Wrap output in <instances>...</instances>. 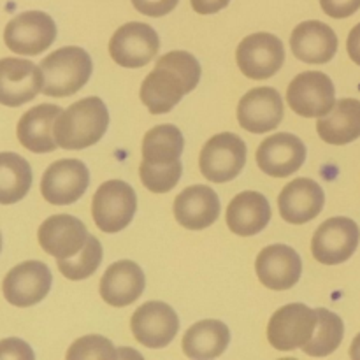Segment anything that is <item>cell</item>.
Returning a JSON list of instances; mask_svg holds the SVG:
<instances>
[{"mask_svg": "<svg viewBox=\"0 0 360 360\" xmlns=\"http://www.w3.org/2000/svg\"><path fill=\"white\" fill-rule=\"evenodd\" d=\"M0 250H2V234H0Z\"/></svg>", "mask_w": 360, "mask_h": 360, "instance_id": "60d3db41", "label": "cell"}, {"mask_svg": "<svg viewBox=\"0 0 360 360\" xmlns=\"http://www.w3.org/2000/svg\"><path fill=\"white\" fill-rule=\"evenodd\" d=\"M188 94L181 74L169 65H160L146 76L141 86V101L151 115H164L176 108L183 95Z\"/></svg>", "mask_w": 360, "mask_h": 360, "instance_id": "ffe728a7", "label": "cell"}, {"mask_svg": "<svg viewBox=\"0 0 360 360\" xmlns=\"http://www.w3.org/2000/svg\"><path fill=\"white\" fill-rule=\"evenodd\" d=\"M90 185V172L76 158L58 160L46 169L41 181L42 197L55 206H67L83 197Z\"/></svg>", "mask_w": 360, "mask_h": 360, "instance_id": "8fae6325", "label": "cell"}, {"mask_svg": "<svg viewBox=\"0 0 360 360\" xmlns=\"http://www.w3.org/2000/svg\"><path fill=\"white\" fill-rule=\"evenodd\" d=\"M323 13L330 18H348L360 9V0H320Z\"/></svg>", "mask_w": 360, "mask_h": 360, "instance_id": "d590c367", "label": "cell"}, {"mask_svg": "<svg viewBox=\"0 0 360 360\" xmlns=\"http://www.w3.org/2000/svg\"><path fill=\"white\" fill-rule=\"evenodd\" d=\"M34 357L32 348L18 338L0 341V360H34Z\"/></svg>", "mask_w": 360, "mask_h": 360, "instance_id": "e575fe53", "label": "cell"}, {"mask_svg": "<svg viewBox=\"0 0 360 360\" xmlns=\"http://www.w3.org/2000/svg\"><path fill=\"white\" fill-rule=\"evenodd\" d=\"M231 333L224 322L202 320L186 330L183 338V352L195 360H211L220 357L229 347Z\"/></svg>", "mask_w": 360, "mask_h": 360, "instance_id": "4316f807", "label": "cell"}, {"mask_svg": "<svg viewBox=\"0 0 360 360\" xmlns=\"http://www.w3.org/2000/svg\"><path fill=\"white\" fill-rule=\"evenodd\" d=\"M306 160V148L299 137L281 132L269 136L257 150V164L271 178H288Z\"/></svg>", "mask_w": 360, "mask_h": 360, "instance_id": "9a60e30c", "label": "cell"}, {"mask_svg": "<svg viewBox=\"0 0 360 360\" xmlns=\"http://www.w3.org/2000/svg\"><path fill=\"white\" fill-rule=\"evenodd\" d=\"M39 245L48 255L60 259L76 257L88 239V231L81 220L70 214H55L39 227Z\"/></svg>", "mask_w": 360, "mask_h": 360, "instance_id": "ac0fdd59", "label": "cell"}, {"mask_svg": "<svg viewBox=\"0 0 360 360\" xmlns=\"http://www.w3.org/2000/svg\"><path fill=\"white\" fill-rule=\"evenodd\" d=\"M292 111L304 118H322L336 104V91L330 77L323 72L309 70L292 79L287 91Z\"/></svg>", "mask_w": 360, "mask_h": 360, "instance_id": "8992f818", "label": "cell"}, {"mask_svg": "<svg viewBox=\"0 0 360 360\" xmlns=\"http://www.w3.org/2000/svg\"><path fill=\"white\" fill-rule=\"evenodd\" d=\"M178 2L179 0H132L134 7H136L139 13L151 18L165 16V14H169L176 6H178Z\"/></svg>", "mask_w": 360, "mask_h": 360, "instance_id": "8d00e7d4", "label": "cell"}, {"mask_svg": "<svg viewBox=\"0 0 360 360\" xmlns=\"http://www.w3.org/2000/svg\"><path fill=\"white\" fill-rule=\"evenodd\" d=\"M62 115V109L53 104H41L28 109L18 122L16 134L21 146L32 153H51L56 150L55 122Z\"/></svg>", "mask_w": 360, "mask_h": 360, "instance_id": "7402d4cb", "label": "cell"}, {"mask_svg": "<svg viewBox=\"0 0 360 360\" xmlns=\"http://www.w3.org/2000/svg\"><path fill=\"white\" fill-rule=\"evenodd\" d=\"M91 58L84 49L67 46L53 51L41 62L42 94L69 97L77 94L91 76Z\"/></svg>", "mask_w": 360, "mask_h": 360, "instance_id": "7a4b0ae2", "label": "cell"}, {"mask_svg": "<svg viewBox=\"0 0 360 360\" xmlns=\"http://www.w3.org/2000/svg\"><path fill=\"white\" fill-rule=\"evenodd\" d=\"M32 186L30 164L16 153H0V204L23 199Z\"/></svg>", "mask_w": 360, "mask_h": 360, "instance_id": "83f0119b", "label": "cell"}, {"mask_svg": "<svg viewBox=\"0 0 360 360\" xmlns=\"http://www.w3.org/2000/svg\"><path fill=\"white\" fill-rule=\"evenodd\" d=\"M118 352L104 336H84L67 352V360H115Z\"/></svg>", "mask_w": 360, "mask_h": 360, "instance_id": "d6a6232c", "label": "cell"}, {"mask_svg": "<svg viewBox=\"0 0 360 360\" xmlns=\"http://www.w3.org/2000/svg\"><path fill=\"white\" fill-rule=\"evenodd\" d=\"M290 48L301 62L327 63L338 51V37L329 25L322 21H304L292 32Z\"/></svg>", "mask_w": 360, "mask_h": 360, "instance_id": "603a6c76", "label": "cell"}, {"mask_svg": "<svg viewBox=\"0 0 360 360\" xmlns=\"http://www.w3.org/2000/svg\"><path fill=\"white\" fill-rule=\"evenodd\" d=\"M218 214H220V199L210 186H188L174 200L176 220L188 231L207 229L218 220Z\"/></svg>", "mask_w": 360, "mask_h": 360, "instance_id": "44dd1931", "label": "cell"}, {"mask_svg": "<svg viewBox=\"0 0 360 360\" xmlns=\"http://www.w3.org/2000/svg\"><path fill=\"white\" fill-rule=\"evenodd\" d=\"M102 262V246L95 236L88 234L86 243H84L83 250L77 253V257H70V259H60L58 269L67 280L79 281L84 278L91 276L95 271L98 269Z\"/></svg>", "mask_w": 360, "mask_h": 360, "instance_id": "4dcf8cb0", "label": "cell"}, {"mask_svg": "<svg viewBox=\"0 0 360 360\" xmlns=\"http://www.w3.org/2000/svg\"><path fill=\"white\" fill-rule=\"evenodd\" d=\"M144 273L136 262L120 260L108 267L101 280V295L108 304L125 308L134 304L144 290Z\"/></svg>", "mask_w": 360, "mask_h": 360, "instance_id": "cb8c5ba5", "label": "cell"}, {"mask_svg": "<svg viewBox=\"0 0 360 360\" xmlns=\"http://www.w3.org/2000/svg\"><path fill=\"white\" fill-rule=\"evenodd\" d=\"M160 48L158 35L146 23H125L115 32L109 42V55L118 65L127 69L144 67L153 60Z\"/></svg>", "mask_w": 360, "mask_h": 360, "instance_id": "9c48e42d", "label": "cell"}, {"mask_svg": "<svg viewBox=\"0 0 360 360\" xmlns=\"http://www.w3.org/2000/svg\"><path fill=\"white\" fill-rule=\"evenodd\" d=\"M347 48H348V55H350V58L354 60L357 65H360V23L357 27L352 28L350 35H348Z\"/></svg>", "mask_w": 360, "mask_h": 360, "instance_id": "f35d334b", "label": "cell"}, {"mask_svg": "<svg viewBox=\"0 0 360 360\" xmlns=\"http://www.w3.org/2000/svg\"><path fill=\"white\" fill-rule=\"evenodd\" d=\"M157 63H160V65H169V67H172V69L178 70V72L183 76V79H185L188 94L197 86V83H199L200 65H199V62L195 60V56L190 55V53L171 51V53H167V55L160 56Z\"/></svg>", "mask_w": 360, "mask_h": 360, "instance_id": "836d02e7", "label": "cell"}, {"mask_svg": "<svg viewBox=\"0 0 360 360\" xmlns=\"http://www.w3.org/2000/svg\"><path fill=\"white\" fill-rule=\"evenodd\" d=\"M41 67L28 60H0V104L18 108L34 101L42 90Z\"/></svg>", "mask_w": 360, "mask_h": 360, "instance_id": "4fadbf2b", "label": "cell"}, {"mask_svg": "<svg viewBox=\"0 0 360 360\" xmlns=\"http://www.w3.org/2000/svg\"><path fill=\"white\" fill-rule=\"evenodd\" d=\"M246 164V144L236 134L224 132L211 137L200 151V172L213 183L238 178Z\"/></svg>", "mask_w": 360, "mask_h": 360, "instance_id": "277c9868", "label": "cell"}, {"mask_svg": "<svg viewBox=\"0 0 360 360\" xmlns=\"http://www.w3.org/2000/svg\"><path fill=\"white\" fill-rule=\"evenodd\" d=\"M260 283L269 290H288L299 281L302 262L299 253L287 245H273L259 253L255 262Z\"/></svg>", "mask_w": 360, "mask_h": 360, "instance_id": "e0dca14e", "label": "cell"}, {"mask_svg": "<svg viewBox=\"0 0 360 360\" xmlns=\"http://www.w3.org/2000/svg\"><path fill=\"white\" fill-rule=\"evenodd\" d=\"M181 171L183 167L179 160L162 165L143 160V164H141V181L153 193L171 192L178 185L179 178H181Z\"/></svg>", "mask_w": 360, "mask_h": 360, "instance_id": "1f68e13d", "label": "cell"}, {"mask_svg": "<svg viewBox=\"0 0 360 360\" xmlns=\"http://www.w3.org/2000/svg\"><path fill=\"white\" fill-rule=\"evenodd\" d=\"M316 313V329L311 340L302 347V352L311 357H327L333 354L343 341L345 326L343 320L329 309L319 308Z\"/></svg>", "mask_w": 360, "mask_h": 360, "instance_id": "f546056e", "label": "cell"}, {"mask_svg": "<svg viewBox=\"0 0 360 360\" xmlns=\"http://www.w3.org/2000/svg\"><path fill=\"white\" fill-rule=\"evenodd\" d=\"M316 130L327 144H348L360 137V101L341 98L329 115L316 122Z\"/></svg>", "mask_w": 360, "mask_h": 360, "instance_id": "484cf974", "label": "cell"}, {"mask_svg": "<svg viewBox=\"0 0 360 360\" xmlns=\"http://www.w3.org/2000/svg\"><path fill=\"white\" fill-rule=\"evenodd\" d=\"M350 357L354 360H360V334L354 340L350 348Z\"/></svg>", "mask_w": 360, "mask_h": 360, "instance_id": "ab89813d", "label": "cell"}, {"mask_svg": "<svg viewBox=\"0 0 360 360\" xmlns=\"http://www.w3.org/2000/svg\"><path fill=\"white\" fill-rule=\"evenodd\" d=\"M360 241L359 225L345 217L330 218L316 229L311 241V252L319 262L336 266L350 259Z\"/></svg>", "mask_w": 360, "mask_h": 360, "instance_id": "ba28073f", "label": "cell"}, {"mask_svg": "<svg viewBox=\"0 0 360 360\" xmlns=\"http://www.w3.org/2000/svg\"><path fill=\"white\" fill-rule=\"evenodd\" d=\"M134 338L146 348H164L179 330V319L174 309L164 302H146L132 315Z\"/></svg>", "mask_w": 360, "mask_h": 360, "instance_id": "5bb4252c", "label": "cell"}, {"mask_svg": "<svg viewBox=\"0 0 360 360\" xmlns=\"http://www.w3.org/2000/svg\"><path fill=\"white\" fill-rule=\"evenodd\" d=\"M316 329V313L306 304H287L278 309L267 326L271 347L281 352L302 348Z\"/></svg>", "mask_w": 360, "mask_h": 360, "instance_id": "52a82bcc", "label": "cell"}, {"mask_svg": "<svg viewBox=\"0 0 360 360\" xmlns=\"http://www.w3.org/2000/svg\"><path fill=\"white\" fill-rule=\"evenodd\" d=\"M109 125V112L98 97H88L62 111L55 122L56 144L63 150H84L102 139Z\"/></svg>", "mask_w": 360, "mask_h": 360, "instance_id": "6da1fadb", "label": "cell"}, {"mask_svg": "<svg viewBox=\"0 0 360 360\" xmlns=\"http://www.w3.org/2000/svg\"><path fill=\"white\" fill-rule=\"evenodd\" d=\"M271 220V206L259 192H243L227 207V225L234 234L248 238L259 234Z\"/></svg>", "mask_w": 360, "mask_h": 360, "instance_id": "d4e9b609", "label": "cell"}, {"mask_svg": "<svg viewBox=\"0 0 360 360\" xmlns=\"http://www.w3.org/2000/svg\"><path fill=\"white\" fill-rule=\"evenodd\" d=\"M239 125L252 134L274 130L283 120V101L274 88H253L239 101Z\"/></svg>", "mask_w": 360, "mask_h": 360, "instance_id": "2e32d148", "label": "cell"}, {"mask_svg": "<svg viewBox=\"0 0 360 360\" xmlns=\"http://www.w3.org/2000/svg\"><path fill=\"white\" fill-rule=\"evenodd\" d=\"M195 13L199 14H214L229 6L231 0H190Z\"/></svg>", "mask_w": 360, "mask_h": 360, "instance_id": "74e56055", "label": "cell"}, {"mask_svg": "<svg viewBox=\"0 0 360 360\" xmlns=\"http://www.w3.org/2000/svg\"><path fill=\"white\" fill-rule=\"evenodd\" d=\"M137 210L136 192L120 179L102 183L91 200L94 221L102 232L115 234L132 221Z\"/></svg>", "mask_w": 360, "mask_h": 360, "instance_id": "3957f363", "label": "cell"}, {"mask_svg": "<svg viewBox=\"0 0 360 360\" xmlns=\"http://www.w3.org/2000/svg\"><path fill=\"white\" fill-rule=\"evenodd\" d=\"M51 281V271L46 264L28 260L13 267L4 278V297L16 308H28L41 302L48 295Z\"/></svg>", "mask_w": 360, "mask_h": 360, "instance_id": "7c38bea8", "label": "cell"}, {"mask_svg": "<svg viewBox=\"0 0 360 360\" xmlns=\"http://www.w3.org/2000/svg\"><path fill=\"white\" fill-rule=\"evenodd\" d=\"M56 39V25L49 14L27 11L7 23L4 41L13 53L34 56L46 51Z\"/></svg>", "mask_w": 360, "mask_h": 360, "instance_id": "5b68a950", "label": "cell"}, {"mask_svg": "<svg viewBox=\"0 0 360 360\" xmlns=\"http://www.w3.org/2000/svg\"><path fill=\"white\" fill-rule=\"evenodd\" d=\"M326 195L322 186L308 178H297L288 183L278 197V210L288 224L302 225L315 220L323 210Z\"/></svg>", "mask_w": 360, "mask_h": 360, "instance_id": "d6986e66", "label": "cell"}, {"mask_svg": "<svg viewBox=\"0 0 360 360\" xmlns=\"http://www.w3.org/2000/svg\"><path fill=\"white\" fill-rule=\"evenodd\" d=\"M181 130L174 125H158L148 130L143 141V160L150 164H172L183 153Z\"/></svg>", "mask_w": 360, "mask_h": 360, "instance_id": "f1b7e54d", "label": "cell"}, {"mask_svg": "<svg viewBox=\"0 0 360 360\" xmlns=\"http://www.w3.org/2000/svg\"><path fill=\"white\" fill-rule=\"evenodd\" d=\"M236 60L241 72L250 79H269L283 65L285 49L276 35L260 32L243 39Z\"/></svg>", "mask_w": 360, "mask_h": 360, "instance_id": "30bf717a", "label": "cell"}]
</instances>
